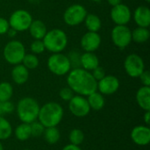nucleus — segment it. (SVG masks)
<instances>
[{"mask_svg": "<svg viewBox=\"0 0 150 150\" xmlns=\"http://www.w3.org/2000/svg\"><path fill=\"white\" fill-rule=\"evenodd\" d=\"M111 38L115 47L124 49L132 42V31L127 25H116L112 30Z\"/></svg>", "mask_w": 150, "mask_h": 150, "instance_id": "1a4fd4ad", "label": "nucleus"}, {"mask_svg": "<svg viewBox=\"0 0 150 150\" xmlns=\"http://www.w3.org/2000/svg\"><path fill=\"white\" fill-rule=\"evenodd\" d=\"M67 83L69 87L76 94L88 96L97 91L98 82L91 73L82 68H76L68 73Z\"/></svg>", "mask_w": 150, "mask_h": 150, "instance_id": "f257e3e1", "label": "nucleus"}, {"mask_svg": "<svg viewBox=\"0 0 150 150\" xmlns=\"http://www.w3.org/2000/svg\"><path fill=\"white\" fill-rule=\"evenodd\" d=\"M136 101L140 107L144 111L150 110V87L142 86L136 93Z\"/></svg>", "mask_w": 150, "mask_h": 150, "instance_id": "aec40b11", "label": "nucleus"}, {"mask_svg": "<svg viewBox=\"0 0 150 150\" xmlns=\"http://www.w3.org/2000/svg\"><path fill=\"white\" fill-rule=\"evenodd\" d=\"M63 117V109L56 102H48L42 107H40L38 119L46 127H56Z\"/></svg>", "mask_w": 150, "mask_h": 150, "instance_id": "f03ea898", "label": "nucleus"}, {"mask_svg": "<svg viewBox=\"0 0 150 150\" xmlns=\"http://www.w3.org/2000/svg\"><path fill=\"white\" fill-rule=\"evenodd\" d=\"M15 135L18 140L19 141H26L28 140L31 135V127L30 124L22 123L15 129Z\"/></svg>", "mask_w": 150, "mask_h": 150, "instance_id": "393cba45", "label": "nucleus"}, {"mask_svg": "<svg viewBox=\"0 0 150 150\" xmlns=\"http://www.w3.org/2000/svg\"><path fill=\"white\" fill-rule=\"evenodd\" d=\"M149 119H150V112L149 111H146V113L144 115V121L147 125H149Z\"/></svg>", "mask_w": 150, "mask_h": 150, "instance_id": "58836bf2", "label": "nucleus"}, {"mask_svg": "<svg viewBox=\"0 0 150 150\" xmlns=\"http://www.w3.org/2000/svg\"><path fill=\"white\" fill-rule=\"evenodd\" d=\"M21 63L27 69H34L39 66L40 61L38 56L32 53V54H25Z\"/></svg>", "mask_w": 150, "mask_h": 150, "instance_id": "cd10ccee", "label": "nucleus"}, {"mask_svg": "<svg viewBox=\"0 0 150 150\" xmlns=\"http://www.w3.org/2000/svg\"><path fill=\"white\" fill-rule=\"evenodd\" d=\"M13 94V88L8 82L0 83V101L4 102L11 99Z\"/></svg>", "mask_w": 150, "mask_h": 150, "instance_id": "a878e982", "label": "nucleus"}, {"mask_svg": "<svg viewBox=\"0 0 150 150\" xmlns=\"http://www.w3.org/2000/svg\"><path fill=\"white\" fill-rule=\"evenodd\" d=\"M29 77V69H27L22 63L14 65L11 70V78L17 84H24Z\"/></svg>", "mask_w": 150, "mask_h": 150, "instance_id": "a211bd4d", "label": "nucleus"}, {"mask_svg": "<svg viewBox=\"0 0 150 150\" xmlns=\"http://www.w3.org/2000/svg\"><path fill=\"white\" fill-rule=\"evenodd\" d=\"M9 28H10V25L8 20L4 18L0 17V35L7 33Z\"/></svg>", "mask_w": 150, "mask_h": 150, "instance_id": "72a5a7b5", "label": "nucleus"}, {"mask_svg": "<svg viewBox=\"0 0 150 150\" xmlns=\"http://www.w3.org/2000/svg\"><path fill=\"white\" fill-rule=\"evenodd\" d=\"M150 37V32L149 28L138 26L132 31V40L138 44H143L149 40Z\"/></svg>", "mask_w": 150, "mask_h": 150, "instance_id": "5701e85b", "label": "nucleus"}, {"mask_svg": "<svg viewBox=\"0 0 150 150\" xmlns=\"http://www.w3.org/2000/svg\"><path fill=\"white\" fill-rule=\"evenodd\" d=\"M29 33L34 40H42L47 30L45 23L40 19H34L29 26Z\"/></svg>", "mask_w": 150, "mask_h": 150, "instance_id": "6ab92c4d", "label": "nucleus"}, {"mask_svg": "<svg viewBox=\"0 0 150 150\" xmlns=\"http://www.w3.org/2000/svg\"><path fill=\"white\" fill-rule=\"evenodd\" d=\"M69 102V111L76 117H84L91 111L87 98H85L83 96L81 95L73 96V98Z\"/></svg>", "mask_w": 150, "mask_h": 150, "instance_id": "f8f14e48", "label": "nucleus"}, {"mask_svg": "<svg viewBox=\"0 0 150 150\" xmlns=\"http://www.w3.org/2000/svg\"><path fill=\"white\" fill-rule=\"evenodd\" d=\"M111 18L116 25H127L132 18V11L125 4L115 5L111 10Z\"/></svg>", "mask_w": 150, "mask_h": 150, "instance_id": "9b49d317", "label": "nucleus"}, {"mask_svg": "<svg viewBox=\"0 0 150 150\" xmlns=\"http://www.w3.org/2000/svg\"><path fill=\"white\" fill-rule=\"evenodd\" d=\"M62 150H82L79 146H76V145H73V144H69L67 146H65Z\"/></svg>", "mask_w": 150, "mask_h": 150, "instance_id": "e433bc0d", "label": "nucleus"}, {"mask_svg": "<svg viewBox=\"0 0 150 150\" xmlns=\"http://www.w3.org/2000/svg\"><path fill=\"white\" fill-rule=\"evenodd\" d=\"M91 73L92 76L95 78V80H96L97 82L99 81V80H101V79H102L103 77H105V71L104 68L99 67V66H98L96 69H94Z\"/></svg>", "mask_w": 150, "mask_h": 150, "instance_id": "473e14b6", "label": "nucleus"}, {"mask_svg": "<svg viewBox=\"0 0 150 150\" xmlns=\"http://www.w3.org/2000/svg\"><path fill=\"white\" fill-rule=\"evenodd\" d=\"M135 24L140 27L149 28L150 25V9L146 5L138 6L132 14Z\"/></svg>", "mask_w": 150, "mask_h": 150, "instance_id": "dca6fc26", "label": "nucleus"}, {"mask_svg": "<svg viewBox=\"0 0 150 150\" xmlns=\"http://www.w3.org/2000/svg\"><path fill=\"white\" fill-rule=\"evenodd\" d=\"M30 127H31V135L34 136V137H38L40 136L41 134H43L44 130H45V127L39 121H33L30 124Z\"/></svg>", "mask_w": 150, "mask_h": 150, "instance_id": "c756f323", "label": "nucleus"}, {"mask_svg": "<svg viewBox=\"0 0 150 150\" xmlns=\"http://www.w3.org/2000/svg\"><path fill=\"white\" fill-rule=\"evenodd\" d=\"M33 20V17L29 11L19 9L11 14L8 22L10 27L14 29L16 32H24L29 29Z\"/></svg>", "mask_w": 150, "mask_h": 150, "instance_id": "0eeeda50", "label": "nucleus"}, {"mask_svg": "<svg viewBox=\"0 0 150 150\" xmlns=\"http://www.w3.org/2000/svg\"><path fill=\"white\" fill-rule=\"evenodd\" d=\"M107 3L111 5V6H115V5H118L122 3V0H107Z\"/></svg>", "mask_w": 150, "mask_h": 150, "instance_id": "4c0bfd02", "label": "nucleus"}, {"mask_svg": "<svg viewBox=\"0 0 150 150\" xmlns=\"http://www.w3.org/2000/svg\"><path fill=\"white\" fill-rule=\"evenodd\" d=\"M45 49L52 54L62 53L68 45V36L66 33L58 28L47 31L42 39Z\"/></svg>", "mask_w": 150, "mask_h": 150, "instance_id": "7ed1b4c3", "label": "nucleus"}, {"mask_svg": "<svg viewBox=\"0 0 150 150\" xmlns=\"http://www.w3.org/2000/svg\"><path fill=\"white\" fill-rule=\"evenodd\" d=\"M139 77L143 86H150V73L149 70H144Z\"/></svg>", "mask_w": 150, "mask_h": 150, "instance_id": "f704fd0d", "label": "nucleus"}, {"mask_svg": "<svg viewBox=\"0 0 150 150\" xmlns=\"http://www.w3.org/2000/svg\"><path fill=\"white\" fill-rule=\"evenodd\" d=\"M3 109H4V114L11 113L14 111V105L11 102H10V100L4 101V102H3Z\"/></svg>", "mask_w": 150, "mask_h": 150, "instance_id": "c9c22d12", "label": "nucleus"}, {"mask_svg": "<svg viewBox=\"0 0 150 150\" xmlns=\"http://www.w3.org/2000/svg\"><path fill=\"white\" fill-rule=\"evenodd\" d=\"M85 7L79 4L69 6L63 13V21L69 26H76L82 24L87 15Z\"/></svg>", "mask_w": 150, "mask_h": 150, "instance_id": "6e6552de", "label": "nucleus"}, {"mask_svg": "<svg viewBox=\"0 0 150 150\" xmlns=\"http://www.w3.org/2000/svg\"><path fill=\"white\" fill-rule=\"evenodd\" d=\"M101 45V37L98 33L87 32L81 38V47L85 52H95Z\"/></svg>", "mask_w": 150, "mask_h": 150, "instance_id": "4468645a", "label": "nucleus"}, {"mask_svg": "<svg viewBox=\"0 0 150 150\" xmlns=\"http://www.w3.org/2000/svg\"><path fill=\"white\" fill-rule=\"evenodd\" d=\"M12 133V128L10 122L4 119L3 116H0V141L8 139Z\"/></svg>", "mask_w": 150, "mask_h": 150, "instance_id": "bb28decb", "label": "nucleus"}, {"mask_svg": "<svg viewBox=\"0 0 150 150\" xmlns=\"http://www.w3.org/2000/svg\"><path fill=\"white\" fill-rule=\"evenodd\" d=\"M124 69L127 74L133 77H139L145 70V64L143 59L137 54H128L124 62Z\"/></svg>", "mask_w": 150, "mask_h": 150, "instance_id": "9d476101", "label": "nucleus"}, {"mask_svg": "<svg viewBox=\"0 0 150 150\" xmlns=\"http://www.w3.org/2000/svg\"><path fill=\"white\" fill-rule=\"evenodd\" d=\"M84 140V134L80 129H73L69 134V141L73 145L79 146Z\"/></svg>", "mask_w": 150, "mask_h": 150, "instance_id": "c85d7f7f", "label": "nucleus"}, {"mask_svg": "<svg viewBox=\"0 0 150 150\" xmlns=\"http://www.w3.org/2000/svg\"><path fill=\"white\" fill-rule=\"evenodd\" d=\"M18 32H16L14 29H12V28H9V30H8V32H7V33L9 34V36L10 37H14L15 35H16V33H17Z\"/></svg>", "mask_w": 150, "mask_h": 150, "instance_id": "ea45409f", "label": "nucleus"}, {"mask_svg": "<svg viewBox=\"0 0 150 150\" xmlns=\"http://www.w3.org/2000/svg\"><path fill=\"white\" fill-rule=\"evenodd\" d=\"M40 105L33 98H24L20 99L17 105V113L23 123L31 124L38 119Z\"/></svg>", "mask_w": 150, "mask_h": 150, "instance_id": "20e7f679", "label": "nucleus"}, {"mask_svg": "<svg viewBox=\"0 0 150 150\" xmlns=\"http://www.w3.org/2000/svg\"><path fill=\"white\" fill-rule=\"evenodd\" d=\"M24 150H31V149H24Z\"/></svg>", "mask_w": 150, "mask_h": 150, "instance_id": "c03bdc74", "label": "nucleus"}, {"mask_svg": "<svg viewBox=\"0 0 150 150\" xmlns=\"http://www.w3.org/2000/svg\"><path fill=\"white\" fill-rule=\"evenodd\" d=\"M87 97H88L87 101L91 109H93L95 111H99L103 109V107L105 106V98L101 93L95 91L88 95Z\"/></svg>", "mask_w": 150, "mask_h": 150, "instance_id": "4be33fe9", "label": "nucleus"}, {"mask_svg": "<svg viewBox=\"0 0 150 150\" xmlns=\"http://www.w3.org/2000/svg\"><path fill=\"white\" fill-rule=\"evenodd\" d=\"M43 135L45 141L49 144H55L60 140V132L56 127H46Z\"/></svg>", "mask_w": 150, "mask_h": 150, "instance_id": "b1692460", "label": "nucleus"}, {"mask_svg": "<svg viewBox=\"0 0 150 150\" xmlns=\"http://www.w3.org/2000/svg\"><path fill=\"white\" fill-rule=\"evenodd\" d=\"M4 114V109H3V102L0 101V116H3Z\"/></svg>", "mask_w": 150, "mask_h": 150, "instance_id": "a19ab883", "label": "nucleus"}, {"mask_svg": "<svg viewBox=\"0 0 150 150\" xmlns=\"http://www.w3.org/2000/svg\"><path fill=\"white\" fill-rule=\"evenodd\" d=\"M3 54L4 60L8 63L11 65L20 64L25 54V48L20 40H13L5 45Z\"/></svg>", "mask_w": 150, "mask_h": 150, "instance_id": "39448f33", "label": "nucleus"}, {"mask_svg": "<svg viewBox=\"0 0 150 150\" xmlns=\"http://www.w3.org/2000/svg\"><path fill=\"white\" fill-rule=\"evenodd\" d=\"M84 24L85 26L87 27L89 32H95L98 33L102 25V22L100 18L93 13H89L86 15L85 18H84Z\"/></svg>", "mask_w": 150, "mask_h": 150, "instance_id": "412c9836", "label": "nucleus"}, {"mask_svg": "<svg viewBox=\"0 0 150 150\" xmlns=\"http://www.w3.org/2000/svg\"><path fill=\"white\" fill-rule=\"evenodd\" d=\"M59 95H60V97H61V98L62 100L69 101L74 96V91L69 87H64L60 91Z\"/></svg>", "mask_w": 150, "mask_h": 150, "instance_id": "2f4dec72", "label": "nucleus"}, {"mask_svg": "<svg viewBox=\"0 0 150 150\" xmlns=\"http://www.w3.org/2000/svg\"><path fill=\"white\" fill-rule=\"evenodd\" d=\"M0 150H4V147H3V145H2V143H1V142H0Z\"/></svg>", "mask_w": 150, "mask_h": 150, "instance_id": "79ce46f5", "label": "nucleus"}, {"mask_svg": "<svg viewBox=\"0 0 150 150\" xmlns=\"http://www.w3.org/2000/svg\"><path fill=\"white\" fill-rule=\"evenodd\" d=\"M80 65L82 69L91 72L99 66V60L94 52H85L80 55Z\"/></svg>", "mask_w": 150, "mask_h": 150, "instance_id": "f3484780", "label": "nucleus"}, {"mask_svg": "<svg viewBox=\"0 0 150 150\" xmlns=\"http://www.w3.org/2000/svg\"><path fill=\"white\" fill-rule=\"evenodd\" d=\"M120 88L119 79L112 75L105 76L101 80L98 81L97 91L102 95H112L115 93Z\"/></svg>", "mask_w": 150, "mask_h": 150, "instance_id": "ddd939ff", "label": "nucleus"}, {"mask_svg": "<svg viewBox=\"0 0 150 150\" xmlns=\"http://www.w3.org/2000/svg\"><path fill=\"white\" fill-rule=\"evenodd\" d=\"M47 68L56 76H64L70 71L71 63L69 56L62 53H55L47 59Z\"/></svg>", "mask_w": 150, "mask_h": 150, "instance_id": "423d86ee", "label": "nucleus"}, {"mask_svg": "<svg viewBox=\"0 0 150 150\" xmlns=\"http://www.w3.org/2000/svg\"><path fill=\"white\" fill-rule=\"evenodd\" d=\"M133 142L139 146H146L150 142V129L145 126L135 127L131 132Z\"/></svg>", "mask_w": 150, "mask_h": 150, "instance_id": "2eb2a0df", "label": "nucleus"}, {"mask_svg": "<svg viewBox=\"0 0 150 150\" xmlns=\"http://www.w3.org/2000/svg\"><path fill=\"white\" fill-rule=\"evenodd\" d=\"M30 49H31L32 53L34 54H42L46 50L42 40H34L30 45Z\"/></svg>", "mask_w": 150, "mask_h": 150, "instance_id": "7c9ffc66", "label": "nucleus"}, {"mask_svg": "<svg viewBox=\"0 0 150 150\" xmlns=\"http://www.w3.org/2000/svg\"><path fill=\"white\" fill-rule=\"evenodd\" d=\"M145 2H147V3H150V0H145Z\"/></svg>", "mask_w": 150, "mask_h": 150, "instance_id": "37998d69", "label": "nucleus"}]
</instances>
